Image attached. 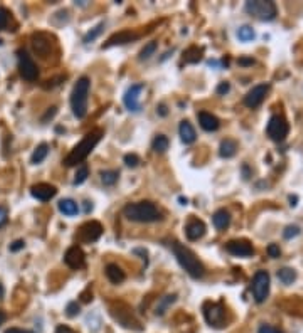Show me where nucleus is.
Masks as SVG:
<instances>
[{
    "label": "nucleus",
    "mask_w": 303,
    "mask_h": 333,
    "mask_svg": "<svg viewBox=\"0 0 303 333\" xmlns=\"http://www.w3.org/2000/svg\"><path fill=\"white\" fill-rule=\"evenodd\" d=\"M123 216L132 222H138V224H152V222H160L164 219L162 212L154 202L142 200L135 204H126L123 207Z\"/></svg>",
    "instance_id": "nucleus-1"
},
{
    "label": "nucleus",
    "mask_w": 303,
    "mask_h": 333,
    "mask_svg": "<svg viewBox=\"0 0 303 333\" xmlns=\"http://www.w3.org/2000/svg\"><path fill=\"white\" fill-rule=\"evenodd\" d=\"M103 135H104V133H103V130H101V128L91 130L88 135H86L74 148H72L71 154L66 156V160H64V165H66V166H74L78 164H82V162H84L91 155V152H93L94 148L98 146V143L101 142Z\"/></svg>",
    "instance_id": "nucleus-2"
},
{
    "label": "nucleus",
    "mask_w": 303,
    "mask_h": 333,
    "mask_svg": "<svg viewBox=\"0 0 303 333\" xmlns=\"http://www.w3.org/2000/svg\"><path fill=\"white\" fill-rule=\"evenodd\" d=\"M172 252L177 258L178 264L187 271V274L194 280H202L206 276V268L200 262V259L196 256L194 251H190L189 248L182 246L178 242H172Z\"/></svg>",
    "instance_id": "nucleus-3"
},
{
    "label": "nucleus",
    "mask_w": 303,
    "mask_h": 333,
    "mask_svg": "<svg viewBox=\"0 0 303 333\" xmlns=\"http://www.w3.org/2000/svg\"><path fill=\"white\" fill-rule=\"evenodd\" d=\"M90 90H91V80L86 76H82L81 80L72 88L71 92V108L72 113L78 120L86 118L88 114V98H90Z\"/></svg>",
    "instance_id": "nucleus-4"
},
{
    "label": "nucleus",
    "mask_w": 303,
    "mask_h": 333,
    "mask_svg": "<svg viewBox=\"0 0 303 333\" xmlns=\"http://www.w3.org/2000/svg\"><path fill=\"white\" fill-rule=\"evenodd\" d=\"M110 313H112V316L116 320L123 328H126V330H133V332H142L144 330V326H142V323L138 322V318L133 314V310L128 306L126 303L123 302H114L110 304Z\"/></svg>",
    "instance_id": "nucleus-5"
},
{
    "label": "nucleus",
    "mask_w": 303,
    "mask_h": 333,
    "mask_svg": "<svg viewBox=\"0 0 303 333\" xmlns=\"http://www.w3.org/2000/svg\"><path fill=\"white\" fill-rule=\"evenodd\" d=\"M244 10L250 14L251 17L258 18V20H263V22L274 20L278 14L274 2H270V0H250V2H246Z\"/></svg>",
    "instance_id": "nucleus-6"
},
{
    "label": "nucleus",
    "mask_w": 303,
    "mask_h": 333,
    "mask_svg": "<svg viewBox=\"0 0 303 333\" xmlns=\"http://www.w3.org/2000/svg\"><path fill=\"white\" fill-rule=\"evenodd\" d=\"M202 312H204L206 322H208L210 326H214V328L226 326V322H228L226 320V308H224L222 303L208 302V303H204Z\"/></svg>",
    "instance_id": "nucleus-7"
},
{
    "label": "nucleus",
    "mask_w": 303,
    "mask_h": 333,
    "mask_svg": "<svg viewBox=\"0 0 303 333\" xmlns=\"http://www.w3.org/2000/svg\"><path fill=\"white\" fill-rule=\"evenodd\" d=\"M266 133H268V136L272 138L273 142L280 143L290 133V124H288L286 118H284L283 114H273V116L270 118L268 126H266Z\"/></svg>",
    "instance_id": "nucleus-8"
},
{
    "label": "nucleus",
    "mask_w": 303,
    "mask_h": 333,
    "mask_svg": "<svg viewBox=\"0 0 303 333\" xmlns=\"http://www.w3.org/2000/svg\"><path fill=\"white\" fill-rule=\"evenodd\" d=\"M270 286H272V280L266 271H258L252 280V296H254L256 303H264L270 296Z\"/></svg>",
    "instance_id": "nucleus-9"
},
{
    "label": "nucleus",
    "mask_w": 303,
    "mask_h": 333,
    "mask_svg": "<svg viewBox=\"0 0 303 333\" xmlns=\"http://www.w3.org/2000/svg\"><path fill=\"white\" fill-rule=\"evenodd\" d=\"M101 234H103V226H101L98 220H90L80 228V230H78L76 234V239L82 244H91V242H96V240L101 238Z\"/></svg>",
    "instance_id": "nucleus-10"
},
{
    "label": "nucleus",
    "mask_w": 303,
    "mask_h": 333,
    "mask_svg": "<svg viewBox=\"0 0 303 333\" xmlns=\"http://www.w3.org/2000/svg\"><path fill=\"white\" fill-rule=\"evenodd\" d=\"M17 59H19L20 76L24 78L26 81H29V82L38 81L39 69H38V66H36V62L30 59V56L27 54L26 50H19V52H17Z\"/></svg>",
    "instance_id": "nucleus-11"
},
{
    "label": "nucleus",
    "mask_w": 303,
    "mask_h": 333,
    "mask_svg": "<svg viewBox=\"0 0 303 333\" xmlns=\"http://www.w3.org/2000/svg\"><path fill=\"white\" fill-rule=\"evenodd\" d=\"M144 90H145L144 84H133L128 88V91L125 92V96H123V103H125L128 111H132V113H138V111L142 110L140 96H142V92H144Z\"/></svg>",
    "instance_id": "nucleus-12"
},
{
    "label": "nucleus",
    "mask_w": 303,
    "mask_h": 333,
    "mask_svg": "<svg viewBox=\"0 0 303 333\" xmlns=\"http://www.w3.org/2000/svg\"><path fill=\"white\" fill-rule=\"evenodd\" d=\"M270 92V84H258L244 96V106H248L250 110H254L263 103L266 94Z\"/></svg>",
    "instance_id": "nucleus-13"
},
{
    "label": "nucleus",
    "mask_w": 303,
    "mask_h": 333,
    "mask_svg": "<svg viewBox=\"0 0 303 333\" xmlns=\"http://www.w3.org/2000/svg\"><path fill=\"white\" fill-rule=\"evenodd\" d=\"M64 262L71 268V270H81L86 264V256L84 251L80 246H71L66 251V256H64Z\"/></svg>",
    "instance_id": "nucleus-14"
},
{
    "label": "nucleus",
    "mask_w": 303,
    "mask_h": 333,
    "mask_svg": "<svg viewBox=\"0 0 303 333\" xmlns=\"http://www.w3.org/2000/svg\"><path fill=\"white\" fill-rule=\"evenodd\" d=\"M226 251L236 258H251L254 254V249L248 240H229L226 244Z\"/></svg>",
    "instance_id": "nucleus-15"
},
{
    "label": "nucleus",
    "mask_w": 303,
    "mask_h": 333,
    "mask_svg": "<svg viewBox=\"0 0 303 333\" xmlns=\"http://www.w3.org/2000/svg\"><path fill=\"white\" fill-rule=\"evenodd\" d=\"M32 48H34L36 54H39L40 58L46 59L52 50V42H50V37L44 32H39V34L32 36Z\"/></svg>",
    "instance_id": "nucleus-16"
},
{
    "label": "nucleus",
    "mask_w": 303,
    "mask_h": 333,
    "mask_svg": "<svg viewBox=\"0 0 303 333\" xmlns=\"http://www.w3.org/2000/svg\"><path fill=\"white\" fill-rule=\"evenodd\" d=\"M138 34L136 32H132V30H122V32H116V34H113L106 42L103 44V49H110V48H116V46H125L128 42H133V40L138 39Z\"/></svg>",
    "instance_id": "nucleus-17"
},
{
    "label": "nucleus",
    "mask_w": 303,
    "mask_h": 333,
    "mask_svg": "<svg viewBox=\"0 0 303 333\" xmlns=\"http://www.w3.org/2000/svg\"><path fill=\"white\" fill-rule=\"evenodd\" d=\"M30 194L32 197L38 198L40 202H49L50 198L58 196V188L50 184H38V185H32Z\"/></svg>",
    "instance_id": "nucleus-18"
},
{
    "label": "nucleus",
    "mask_w": 303,
    "mask_h": 333,
    "mask_svg": "<svg viewBox=\"0 0 303 333\" xmlns=\"http://www.w3.org/2000/svg\"><path fill=\"white\" fill-rule=\"evenodd\" d=\"M206 230H208V228H206V224L199 219H190L189 224L186 226V236L189 240H199L206 236Z\"/></svg>",
    "instance_id": "nucleus-19"
},
{
    "label": "nucleus",
    "mask_w": 303,
    "mask_h": 333,
    "mask_svg": "<svg viewBox=\"0 0 303 333\" xmlns=\"http://www.w3.org/2000/svg\"><path fill=\"white\" fill-rule=\"evenodd\" d=\"M197 118H199L200 128L206 130V132H209V133L218 132L219 126H221V122H219V118H216L214 114L208 113V111H200V113L197 114Z\"/></svg>",
    "instance_id": "nucleus-20"
},
{
    "label": "nucleus",
    "mask_w": 303,
    "mask_h": 333,
    "mask_svg": "<svg viewBox=\"0 0 303 333\" xmlns=\"http://www.w3.org/2000/svg\"><path fill=\"white\" fill-rule=\"evenodd\" d=\"M178 135H180V140L186 143V145H192V143L197 140L196 130L190 124V122H187V120L180 122V126H178Z\"/></svg>",
    "instance_id": "nucleus-21"
},
{
    "label": "nucleus",
    "mask_w": 303,
    "mask_h": 333,
    "mask_svg": "<svg viewBox=\"0 0 303 333\" xmlns=\"http://www.w3.org/2000/svg\"><path fill=\"white\" fill-rule=\"evenodd\" d=\"M212 222L218 230H226L231 226V214L226 209H219L212 216Z\"/></svg>",
    "instance_id": "nucleus-22"
},
{
    "label": "nucleus",
    "mask_w": 303,
    "mask_h": 333,
    "mask_svg": "<svg viewBox=\"0 0 303 333\" xmlns=\"http://www.w3.org/2000/svg\"><path fill=\"white\" fill-rule=\"evenodd\" d=\"M58 209L61 214L68 217H74L80 214V206H78V202H74L72 198H62V200L58 204Z\"/></svg>",
    "instance_id": "nucleus-23"
},
{
    "label": "nucleus",
    "mask_w": 303,
    "mask_h": 333,
    "mask_svg": "<svg viewBox=\"0 0 303 333\" xmlns=\"http://www.w3.org/2000/svg\"><path fill=\"white\" fill-rule=\"evenodd\" d=\"M106 278L113 284H122L123 281L126 280V274L118 264H108L106 266Z\"/></svg>",
    "instance_id": "nucleus-24"
},
{
    "label": "nucleus",
    "mask_w": 303,
    "mask_h": 333,
    "mask_svg": "<svg viewBox=\"0 0 303 333\" xmlns=\"http://www.w3.org/2000/svg\"><path fill=\"white\" fill-rule=\"evenodd\" d=\"M177 298H178L177 294H167L164 296V298H160L157 308H155V314H157V316H164V314L168 312V308H172V304L177 303Z\"/></svg>",
    "instance_id": "nucleus-25"
},
{
    "label": "nucleus",
    "mask_w": 303,
    "mask_h": 333,
    "mask_svg": "<svg viewBox=\"0 0 303 333\" xmlns=\"http://www.w3.org/2000/svg\"><path fill=\"white\" fill-rule=\"evenodd\" d=\"M238 152V143L234 140H224L221 143V146H219V155L222 156V158H232L234 155H236Z\"/></svg>",
    "instance_id": "nucleus-26"
},
{
    "label": "nucleus",
    "mask_w": 303,
    "mask_h": 333,
    "mask_svg": "<svg viewBox=\"0 0 303 333\" xmlns=\"http://www.w3.org/2000/svg\"><path fill=\"white\" fill-rule=\"evenodd\" d=\"M202 54H204V49H199L197 46H192L184 52V62L186 64H197L202 59Z\"/></svg>",
    "instance_id": "nucleus-27"
},
{
    "label": "nucleus",
    "mask_w": 303,
    "mask_h": 333,
    "mask_svg": "<svg viewBox=\"0 0 303 333\" xmlns=\"http://www.w3.org/2000/svg\"><path fill=\"white\" fill-rule=\"evenodd\" d=\"M48 155H49V145H48V143H40V145L34 150L32 156H30V164H32V165L42 164Z\"/></svg>",
    "instance_id": "nucleus-28"
},
{
    "label": "nucleus",
    "mask_w": 303,
    "mask_h": 333,
    "mask_svg": "<svg viewBox=\"0 0 303 333\" xmlns=\"http://www.w3.org/2000/svg\"><path fill=\"white\" fill-rule=\"evenodd\" d=\"M168 146H170V142H168V138L165 135L155 136L154 143H152V148H154V152H157V154H165V152L168 150Z\"/></svg>",
    "instance_id": "nucleus-29"
},
{
    "label": "nucleus",
    "mask_w": 303,
    "mask_h": 333,
    "mask_svg": "<svg viewBox=\"0 0 303 333\" xmlns=\"http://www.w3.org/2000/svg\"><path fill=\"white\" fill-rule=\"evenodd\" d=\"M118 178H120V172L118 170H104V172H101V182L106 185V187H113L118 182Z\"/></svg>",
    "instance_id": "nucleus-30"
},
{
    "label": "nucleus",
    "mask_w": 303,
    "mask_h": 333,
    "mask_svg": "<svg viewBox=\"0 0 303 333\" xmlns=\"http://www.w3.org/2000/svg\"><path fill=\"white\" fill-rule=\"evenodd\" d=\"M278 280L286 286L293 284V281L296 280V271H293L292 268H283V270L278 271Z\"/></svg>",
    "instance_id": "nucleus-31"
},
{
    "label": "nucleus",
    "mask_w": 303,
    "mask_h": 333,
    "mask_svg": "<svg viewBox=\"0 0 303 333\" xmlns=\"http://www.w3.org/2000/svg\"><path fill=\"white\" fill-rule=\"evenodd\" d=\"M103 30H104V22H100L98 26L96 27H93V29H91L88 34L84 36V39H82V42L84 44H90V42H94L96 39H98V37L103 34Z\"/></svg>",
    "instance_id": "nucleus-32"
},
{
    "label": "nucleus",
    "mask_w": 303,
    "mask_h": 333,
    "mask_svg": "<svg viewBox=\"0 0 303 333\" xmlns=\"http://www.w3.org/2000/svg\"><path fill=\"white\" fill-rule=\"evenodd\" d=\"M88 177H90V166L86 165V164H82V165L78 166V172L74 175V180H72V184L81 185V184H84L86 180H88Z\"/></svg>",
    "instance_id": "nucleus-33"
},
{
    "label": "nucleus",
    "mask_w": 303,
    "mask_h": 333,
    "mask_svg": "<svg viewBox=\"0 0 303 333\" xmlns=\"http://www.w3.org/2000/svg\"><path fill=\"white\" fill-rule=\"evenodd\" d=\"M155 52H157V42H155V40H152V42H148L144 49L140 50L138 59H140V61H146V59H150Z\"/></svg>",
    "instance_id": "nucleus-34"
},
{
    "label": "nucleus",
    "mask_w": 303,
    "mask_h": 333,
    "mask_svg": "<svg viewBox=\"0 0 303 333\" xmlns=\"http://www.w3.org/2000/svg\"><path fill=\"white\" fill-rule=\"evenodd\" d=\"M238 37H240V40H242V42H250V40H252L256 37L254 30H252V27L250 26H242L240 30H238Z\"/></svg>",
    "instance_id": "nucleus-35"
},
{
    "label": "nucleus",
    "mask_w": 303,
    "mask_h": 333,
    "mask_svg": "<svg viewBox=\"0 0 303 333\" xmlns=\"http://www.w3.org/2000/svg\"><path fill=\"white\" fill-rule=\"evenodd\" d=\"M80 313H81V304L78 303V302H71V303L66 306V314H68L70 318H74V316H78Z\"/></svg>",
    "instance_id": "nucleus-36"
},
{
    "label": "nucleus",
    "mask_w": 303,
    "mask_h": 333,
    "mask_svg": "<svg viewBox=\"0 0 303 333\" xmlns=\"http://www.w3.org/2000/svg\"><path fill=\"white\" fill-rule=\"evenodd\" d=\"M300 232H302V229L298 228V226H288V228L283 230V238L293 239V238H296V236H300Z\"/></svg>",
    "instance_id": "nucleus-37"
},
{
    "label": "nucleus",
    "mask_w": 303,
    "mask_h": 333,
    "mask_svg": "<svg viewBox=\"0 0 303 333\" xmlns=\"http://www.w3.org/2000/svg\"><path fill=\"white\" fill-rule=\"evenodd\" d=\"M8 20H10V14H8L7 8L0 7V30H6L7 29Z\"/></svg>",
    "instance_id": "nucleus-38"
},
{
    "label": "nucleus",
    "mask_w": 303,
    "mask_h": 333,
    "mask_svg": "<svg viewBox=\"0 0 303 333\" xmlns=\"http://www.w3.org/2000/svg\"><path fill=\"white\" fill-rule=\"evenodd\" d=\"M123 162H125L126 166H132V168H136V166L140 165V158L136 156L135 154H128L125 155V158H123Z\"/></svg>",
    "instance_id": "nucleus-39"
},
{
    "label": "nucleus",
    "mask_w": 303,
    "mask_h": 333,
    "mask_svg": "<svg viewBox=\"0 0 303 333\" xmlns=\"http://www.w3.org/2000/svg\"><path fill=\"white\" fill-rule=\"evenodd\" d=\"M268 254H270V258H280L282 256V249H280V246L278 244H270L268 246Z\"/></svg>",
    "instance_id": "nucleus-40"
},
{
    "label": "nucleus",
    "mask_w": 303,
    "mask_h": 333,
    "mask_svg": "<svg viewBox=\"0 0 303 333\" xmlns=\"http://www.w3.org/2000/svg\"><path fill=\"white\" fill-rule=\"evenodd\" d=\"M229 91H231V84H229L228 81H222L221 84L218 86V94H219V96H224V94H228Z\"/></svg>",
    "instance_id": "nucleus-41"
},
{
    "label": "nucleus",
    "mask_w": 303,
    "mask_h": 333,
    "mask_svg": "<svg viewBox=\"0 0 303 333\" xmlns=\"http://www.w3.org/2000/svg\"><path fill=\"white\" fill-rule=\"evenodd\" d=\"M7 220H8V210L6 207H0V228H4L7 224Z\"/></svg>",
    "instance_id": "nucleus-42"
},
{
    "label": "nucleus",
    "mask_w": 303,
    "mask_h": 333,
    "mask_svg": "<svg viewBox=\"0 0 303 333\" xmlns=\"http://www.w3.org/2000/svg\"><path fill=\"white\" fill-rule=\"evenodd\" d=\"M24 248H26V242H24L22 239L16 240L14 244H10V251H12V252H19V251H22Z\"/></svg>",
    "instance_id": "nucleus-43"
},
{
    "label": "nucleus",
    "mask_w": 303,
    "mask_h": 333,
    "mask_svg": "<svg viewBox=\"0 0 303 333\" xmlns=\"http://www.w3.org/2000/svg\"><path fill=\"white\" fill-rule=\"evenodd\" d=\"M258 333H283V332H280V330H276L274 326H270V325H263L260 328V332Z\"/></svg>",
    "instance_id": "nucleus-44"
},
{
    "label": "nucleus",
    "mask_w": 303,
    "mask_h": 333,
    "mask_svg": "<svg viewBox=\"0 0 303 333\" xmlns=\"http://www.w3.org/2000/svg\"><path fill=\"white\" fill-rule=\"evenodd\" d=\"M157 113L160 114V116H164V118L167 116V114H168V108H167V104H164V103H162V104H158V106H157Z\"/></svg>",
    "instance_id": "nucleus-45"
},
{
    "label": "nucleus",
    "mask_w": 303,
    "mask_h": 333,
    "mask_svg": "<svg viewBox=\"0 0 303 333\" xmlns=\"http://www.w3.org/2000/svg\"><path fill=\"white\" fill-rule=\"evenodd\" d=\"M56 113H58V108H56V106H52V108H50V110L48 111V114H46V116L42 118V122H48L49 118L52 120L54 116H56Z\"/></svg>",
    "instance_id": "nucleus-46"
},
{
    "label": "nucleus",
    "mask_w": 303,
    "mask_h": 333,
    "mask_svg": "<svg viewBox=\"0 0 303 333\" xmlns=\"http://www.w3.org/2000/svg\"><path fill=\"white\" fill-rule=\"evenodd\" d=\"M56 333H76L72 328H70V326H66V325H59L58 328H56Z\"/></svg>",
    "instance_id": "nucleus-47"
},
{
    "label": "nucleus",
    "mask_w": 303,
    "mask_h": 333,
    "mask_svg": "<svg viewBox=\"0 0 303 333\" xmlns=\"http://www.w3.org/2000/svg\"><path fill=\"white\" fill-rule=\"evenodd\" d=\"M133 254H140V256H142V259H144L145 262L148 261V259H146V256H148V252H146L145 249H140V248H136V249H133Z\"/></svg>",
    "instance_id": "nucleus-48"
},
{
    "label": "nucleus",
    "mask_w": 303,
    "mask_h": 333,
    "mask_svg": "<svg viewBox=\"0 0 303 333\" xmlns=\"http://www.w3.org/2000/svg\"><path fill=\"white\" fill-rule=\"evenodd\" d=\"M90 291H91V290L88 288V290H86V293H82V296H81V298H82V303H90L91 300H93V293L90 294Z\"/></svg>",
    "instance_id": "nucleus-49"
},
{
    "label": "nucleus",
    "mask_w": 303,
    "mask_h": 333,
    "mask_svg": "<svg viewBox=\"0 0 303 333\" xmlns=\"http://www.w3.org/2000/svg\"><path fill=\"white\" fill-rule=\"evenodd\" d=\"M6 333H34V332L24 330V328H8Z\"/></svg>",
    "instance_id": "nucleus-50"
},
{
    "label": "nucleus",
    "mask_w": 303,
    "mask_h": 333,
    "mask_svg": "<svg viewBox=\"0 0 303 333\" xmlns=\"http://www.w3.org/2000/svg\"><path fill=\"white\" fill-rule=\"evenodd\" d=\"M91 210H93V204H91L90 200H86L84 202V212H86V214H90Z\"/></svg>",
    "instance_id": "nucleus-51"
},
{
    "label": "nucleus",
    "mask_w": 303,
    "mask_h": 333,
    "mask_svg": "<svg viewBox=\"0 0 303 333\" xmlns=\"http://www.w3.org/2000/svg\"><path fill=\"white\" fill-rule=\"evenodd\" d=\"M6 320H7V314L2 312V310H0V326L4 325V323H6Z\"/></svg>",
    "instance_id": "nucleus-52"
},
{
    "label": "nucleus",
    "mask_w": 303,
    "mask_h": 333,
    "mask_svg": "<svg viewBox=\"0 0 303 333\" xmlns=\"http://www.w3.org/2000/svg\"><path fill=\"white\" fill-rule=\"evenodd\" d=\"M240 64H244V66H248V64H254V59H240Z\"/></svg>",
    "instance_id": "nucleus-53"
},
{
    "label": "nucleus",
    "mask_w": 303,
    "mask_h": 333,
    "mask_svg": "<svg viewBox=\"0 0 303 333\" xmlns=\"http://www.w3.org/2000/svg\"><path fill=\"white\" fill-rule=\"evenodd\" d=\"M290 202H292V207L296 206V197H290Z\"/></svg>",
    "instance_id": "nucleus-54"
},
{
    "label": "nucleus",
    "mask_w": 303,
    "mask_h": 333,
    "mask_svg": "<svg viewBox=\"0 0 303 333\" xmlns=\"http://www.w3.org/2000/svg\"><path fill=\"white\" fill-rule=\"evenodd\" d=\"M178 200H180V202H182V206H187V198H184V197H180V198H178Z\"/></svg>",
    "instance_id": "nucleus-55"
},
{
    "label": "nucleus",
    "mask_w": 303,
    "mask_h": 333,
    "mask_svg": "<svg viewBox=\"0 0 303 333\" xmlns=\"http://www.w3.org/2000/svg\"><path fill=\"white\" fill-rule=\"evenodd\" d=\"M2 44H4V40H2V39H0V46H2Z\"/></svg>",
    "instance_id": "nucleus-56"
}]
</instances>
